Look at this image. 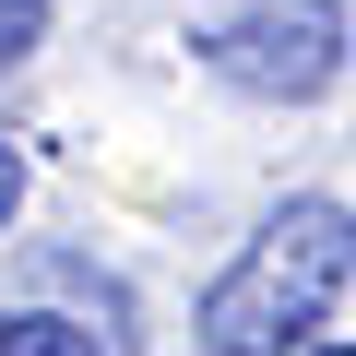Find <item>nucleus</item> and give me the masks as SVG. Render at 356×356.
I'll return each instance as SVG.
<instances>
[{"label":"nucleus","instance_id":"nucleus-3","mask_svg":"<svg viewBox=\"0 0 356 356\" xmlns=\"http://www.w3.org/2000/svg\"><path fill=\"white\" fill-rule=\"evenodd\" d=\"M0 356H107L95 321H60V309H0Z\"/></svg>","mask_w":356,"mask_h":356},{"label":"nucleus","instance_id":"nucleus-6","mask_svg":"<svg viewBox=\"0 0 356 356\" xmlns=\"http://www.w3.org/2000/svg\"><path fill=\"white\" fill-rule=\"evenodd\" d=\"M297 356H356V344H332V332H309V344H297Z\"/></svg>","mask_w":356,"mask_h":356},{"label":"nucleus","instance_id":"nucleus-4","mask_svg":"<svg viewBox=\"0 0 356 356\" xmlns=\"http://www.w3.org/2000/svg\"><path fill=\"white\" fill-rule=\"evenodd\" d=\"M48 48V0H0V72H24Z\"/></svg>","mask_w":356,"mask_h":356},{"label":"nucleus","instance_id":"nucleus-5","mask_svg":"<svg viewBox=\"0 0 356 356\" xmlns=\"http://www.w3.org/2000/svg\"><path fill=\"white\" fill-rule=\"evenodd\" d=\"M13 214H24V143L0 131V238H13Z\"/></svg>","mask_w":356,"mask_h":356},{"label":"nucleus","instance_id":"nucleus-2","mask_svg":"<svg viewBox=\"0 0 356 356\" xmlns=\"http://www.w3.org/2000/svg\"><path fill=\"white\" fill-rule=\"evenodd\" d=\"M191 48H202V72H214L226 95H250V107H321V95L344 83V60H356L332 0H250V13L202 24Z\"/></svg>","mask_w":356,"mask_h":356},{"label":"nucleus","instance_id":"nucleus-1","mask_svg":"<svg viewBox=\"0 0 356 356\" xmlns=\"http://www.w3.org/2000/svg\"><path fill=\"white\" fill-rule=\"evenodd\" d=\"M344 285H356V202L285 191V202L250 226V250L202 285L191 332H202V356H297V344L332 321Z\"/></svg>","mask_w":356,"mask_h":356}]
</instances>
